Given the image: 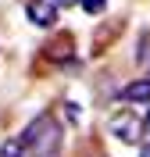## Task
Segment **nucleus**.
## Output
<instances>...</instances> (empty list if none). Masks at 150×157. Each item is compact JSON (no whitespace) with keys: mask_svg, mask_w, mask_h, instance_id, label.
Returning a JSON list of instances; mask_svg holds the SVG:
<instances>
[{"mask_svg":"<svg viewBox=\"0 0 150 157\" xmlns=\"http://www.w3.org/2000/svg\"><path fill=\"white\" fill-rule=\"evenodd\" d=\"M21 143L29 150V157H54L61 150V125L54 114H40L32 118L25 132H21Z\"/></svg>","mask_w":150,"mask_h":157,"instance_id":"nucleus-1","label":"nucleus"},{"mask_svg":"<svg viewBox=\"0 0 150 157\" xmlns=\"http://www.w3.org/2000/svg\"><path fill=\"white\" fill-rule=\"evenodd\" d=\"M107 132L114 139H121L125 147H136V143L143 139V132H147V118L132 114V111H121V114H114L107 121Z\"/></svg>","mask_w":150,"mask_h":157,"instance_id":"nucleus-2","label":"nucleus"},{"mask_svg":"<svg viewBox=\"0 0 150 157\" xmlns=\"http://www.w3.org/2000/svg\"><path fill=\"white\" fill-rule=\"evenodd\" d=\"M25 14L36 29H54L57 25V4L54 0H29L25 4Z\"/></svg>","mask_w":150,"mask_h":157,"instance_id":"nucleus-3","label":"nucleus"},{"mask_svg":"<svg viewBox=\"0 0 150 157\" xmlns=\"http://www.w3.org/2000/svg\"><path fill=\"white\" fill-rule=\"evenodd\" d=\"M121 100H125V104H150V78L129 82V86L121 89Z\"/></svg>","mask_w":150,"mask_h":157,"instance_id":"nucleus-4","label":"nucleus"},{"mask_svg":"<svg viewBox=\"0 0 150 157\" xmlns=\"http://www.w3.org/2000/svg\"><path fill=\"white\" fill-rule=\"evenodd\" d=\"M0 157H29V150H25V143H21V136H11L0 143Z\"/></svg>","mask_w":150,"mask_h":157,"instance_id":"nucleus-5","label":"nucleus"},{"mask_svg":"<svg viewBox=\"0 0 150 157\" xmlns=\"http://www.w3.org/2000/svg\"><path fill=\"white\" fill-rule=\"evenodd\" d=\"M79 4H82V11H86V14H100L107 0H79Z\"/></svg>","mask_w":150,"mask_h":157,"instance_id":"nucleus-6","label":"nucleus"},{"mask_svg":"<svg viewBox=\"0 0 150 157\" xmlns=\"http://www.w3.org/2000/svg\"><path fill=\"white\" fill-rule=\"evenodd\" d=\"M64 114H68V121H71V125H79V114H82V111L75 107V104H64Z\"/></svg>","mask_w":150,"mask_h":157,"instance_id":"nucleus-7","label":"nucleus"},{"mask_svg":"<svg viewBox=\"0 0 150 157\" xmlns=\"http://www.w3.org/2000/svg\"><path fill=\"white\" fill-rule=\"evenodd\" d=\"M57 7H71V4H79V0H54Z\"/></svg>","mask_w":150,"mask_h":157,"instance_id":"nucleus-8","label":"nucleus"},{"mask_svg":"<svg viewBox=\"0 0 150 157\" xmlns=\"http://www.w3.org/2000/svg\"><path fill=\"white\" fill-rule=\"evenodd\" d=\"M140 157H150V143H143V150H140Z\"/></svg>","mask_w":150,"mask_h":157,"instance_id":"nucleus-9","label":"nucleus"},{"mask_svg":"<svg viewBox=\"0 0 150 157\" xmlns=\"http://www.w3.org/2000/svg\"><path fill=\"white\" fill-rule=\"evenodd\" d=\"M147 128H150V104H147Z\"/></svg>","mask_w":150,"mask_h":157,"instance_id":"nucleus-10","label":"nucleus"}]
</instances>
